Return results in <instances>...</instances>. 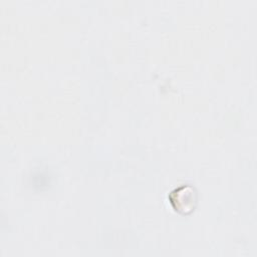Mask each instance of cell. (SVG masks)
<instances>
[{"instance_id": "cell-1", "label": "cell", "mask_w": 257, "mask_h": 257, "mask_svg": "<svg viewBox=\"0 0 257 257\" xmlns=\"http://www.w3.org/2000/svg\"><path fill=\"white\" fill-rule=\"evenodd\" d=\"M169 199L176 211L182 214H189L195 209L197 193L191 186H181L170 194Z\"/></svg>"}]
</instances>
